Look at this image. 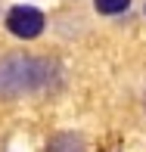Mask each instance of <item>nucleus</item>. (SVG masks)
<instances>
[{"label":"nucleus","mask_w":146,"mask_h":152,"mask_svg":"<svg viewBox=\"0 0 146 152\" xmlns=\"http://www.w3.org/2000/svg\"><path fill=\"white\" fill-rule=\"evenodd\" d=\"M6 28H10L16 37L31 40L44 31V12L34 10V6H12L6 12Z\"/></svg>","instance_id":"2"},{"label":"nucleus","mask_w":146,"mask_h":152,"mask_svg":"<svg viewBox=\"0 0 146 152\" xmlns=\"http://www.w3.org/2000/svg\"><path fill=\"white\" fill-rule=\"evenodd\" d=\"M62 81V68L53 59L40 56H3L0 59V99H22V96L56 90Z\"/></svg>","instance_id":"1"},{"label":"nucleus","mask_w":146,"mask_h":152,"mask_svg":"<svg viewBox=\"0 0 146 152\" xmlns=\"http://www.w3.org/2000/svg\"><path fill=\"white\" fill-rule=\"evenodd\" d=\"M47 152H87V149L78 134H56L47 143Z\"/></svg>","instance_id":"3"},{"label":"nucleus","mask_w":146,"mask_h":152,"mask_svg":"<svg viewBox=\"0 0 146 152\" xmlns=\"http://www.w3.org/2000/svg\"><path fill=\"white\" fill-rule=\"evenodd\" d=\"M96 12H103V16H115V12H124L131 6V0H93Z\"/></svg>","instance_id":"4"}]
</instances>
